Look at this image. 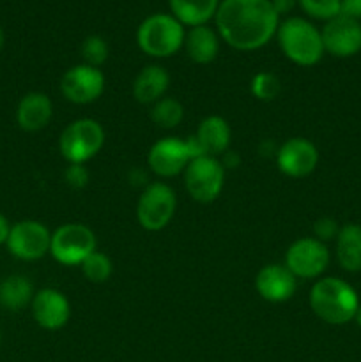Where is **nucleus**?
<instances>
[{"mask_svg": "<svg viewBox=\"0 0 361 362\" xmlns=\"http://www.w3.org/2000/svg\"><path fill=\"white\" fill-rule=\"evenodd\" d=\"M278 14L271 0H222L216 11L218 35L239 52L268 45L278 30Z\"/></svg>", "mask_w": 361, "mask_h": 362, "instance_id": "f257e3e1", "label": "nucleus"}, {"mask_svg": "<svg viewBox=\"0 0 361 362\" xmlns=\"http://www.w3.org/2000/svg\"><path fill=\"white\" fill-rule=\"evenodd\" d=\"M308 303L322 322L331 325H345L353 322L361 304L356 290L347 281L333 276L314 283Z\"/></svg>", "mask_w": 361, "mask_h": 362, "instance_id": "f03ea898", "label": "nucleus"}, {"mask_svg": "<svg viewBox=\"0 0 361 362\" xmlns=\"http://www.w3.org/2000/svg\"><path fill=\"white\" fill-rule=\"evenodd\" d=\"M276 37L283 55L297 66H315L326 53L321 30L304 18L292 16L283 20L278 25Z\"/></svg>", "mask_w": 361, "mask_h": 362, "instance_id": "7ed1b4c3", "label": "nucleus"}, {"mask_svg": "<svg viewBox=\"0 0 361 362\" xmlns=\"http://www.w3.org/2000/svg\"><path fill=\"white\" fill-rule=\"evenodd\" d=\"M184 25L172 14H151L140 23L137 30L138 48L154 59H166L184 46Z\"/></svg>", "mask_w": 361, "mask_h": 362, "instance_id": "20e7f679", "label": "nucleus"}, {"mask_svg": "<svg viewBox=\"0 0 361 362\" xmlns=\"http://www.w3.org/2000/svg\"><path fill=\"white\" fill-rule=\"evenodd\" d=\"M105 145V129L94 119H78L60 133L59 148L69 165H85Z\"/></svg>", "mask_w": 361, "mask_h": 362, "instance_id": "39448f33", "label": "nucleus"}, {"mask_svg": "<svg viewBox=\"0 0 361 362\" xmlns=\"http://www.w3.org/2000/svg\"><path fill=\"white\" fill-rule=\"evenodd\" d=\"M204 156L193 136H165L156 141L147 154V165L158 177H177L184 173L191 159Z\"/></svg>", "mask_w": 361, "mask_h": 362, "instance_id": "423d86ee", "label": "nucleus"}, {"mask_svg": "<svg viewBox=\"0 0 361 362\" xmlns=\"http://www.w3.org/2000/svg\"><path fill=\"white\" fill-rule=\"evenodd\" d=\"M98 251V239L92 228L81 223H66L52 233L50 255L59 264L74 267L84 264L85 258Z\"/></svg>", "mask_w": 361, "mask_h": 362, "instance_id": "0eeeda50", "label": "nucleus"}, {"mask_svg": "<svg viewBox=\"0 0 361 362\" xmlns=\"http://www.w3.org/2000/svg\"><path fill=\"white\" fill-rule=\"evenodd\" d=\"M225 184V166L218 158L198 156L184 170V186L198 204H211L222 194Z\"/></svg>", "mask_w": 361, "mask_h": 362, "instance_id": "6e6552de", "label": "nucleus"}, {"mask_svg": "<svg viewBox=\"0 0 361 362\" xmlns=\"http://www.w3.org/2000/svg\"><path fill=\"white\" fill-rule=\"evenodd\" d=\"M177 209V197L165 182H151L142 191L137 204V219L147 232H159L172 221Z\"/></svg>", "mask_w": 361, "mask_h": 362, "instance_id": "1a4fd4ad", "label": "nucleus"}, {"mask_svg": "<svg viewBox=\"0 0 361 362\" xmlns=\"http://www.w3.org/2000/svg\"><path fill=\"white\" fill-rule=\"evenodd\" d=\"M283 265L297 279L321 278L329 265L328 246L315 237H301L289 246Z\"/></svg>", "mask_w": 361, "mask_h": 362, "instance_id": "9d476101", "label": "nucleus"}, {"mask_svg": "<svg viewBox=\"0 0 361 362\" xmlns=\"http://www.w3.org/2000/svg\"><path fill=\"white\" fill-rule=\"evenodd\" d=\"M52 232L48 226L35 219H23L11 226L6 246L14 258L23 262H35L50 253Z\"/></svg>", "mask_w": 361, "mask_h": 362, "instance_id": "9b49d317", "label": "nucleus"}, {"mask_svg": "<svg viewBox=\"0 0 361 362\" xmlns=\"http://www.w3.org/2000/svg\"><path fill=\"white\" fill-rule=\"evenodd\" d=\"M60 92L67 101L74 105L94 103L105 92V74L99 67L78 64L62 74Z\"/></svg>", "mask_w": 361, "mask_h": 362, "instance_id": "f8f14e48", "label": "nucleus"}, {"mask_svg": "<svg viewBox=\"0 0 361 362\" xmlns=\"http://www.w3.org/2000/svg\"><path fill=\"white\" fill-rule=\"evenodd\" d=\"M319 165V151L308 138H289L276 151V166L292 179H304L315 172Z\"/></svg>", "mask_w": 361, "mask_h": 362, "instance_id": "ddd939ff", "label": "nucleus"}, {"mask_svg": "<svg viewBox=\"0 0 361 362\" xmlns=\"http://www.w3.org/2000/svg\"><path fill=\"white\" fill-rule=\"evenodd\" d=\"M324 49L338 59H349L361 52V23L349 16L338 14L326 21L321 30Z\"/></svg>", "mask_w": 361, "mask_h": 362, "instance_id": "4468645a", "label": "nucleus"}, {"mask_svg": "<svg viewBox=\"0 0 361 362\" xmlns=\"http://www.w3.org/2000/svg\"><path fill=\"white\" fill-rule=\"evenodd\" d=\"M32 317L39 327L46 331H59L69 322L71 304L62 292L55 288H42L34 293L30 303Z\"/></svg>", "mask_w": 361, "mask_h": 362, "instance_id": "2eb2a0df", "label": "nucleus"}, {"mask_svg": "<svg viewBox=\"0 0 361 362\" xmlns=\"http://www.w3.org/2000/svg\"><path fill=\"white\" fill-rule=\"evenodd\" d=\"M255 288L258 296L268 303H285L296 293L297 278L285 265L269 264L257 272Z\"/></svg>", "mask_w": 361, "mask_h": 362, "instance_id": "dca6fc26", "label": "nucleus"}, {"mask_svg": "<svg viewBox=\"0 0 361 362\" xmlns=\"http://www.w3.org/2000/svg\"><path fill=\"white\" fill-rule=\"evenodd\" d=\"M53 117V103L45 92H28L20 99L16 108V122L27 133L45 129Z\"/></svg>", "mask_w": 361, "mask_h": 362, "instance_id": "f3484780", "label": "nucleus"}, {"mask_svg": "<svg viewBox=\"0 0 361 362\" xmlns=\"http://www.w3.org/2000/svg\"><path fill=\"white\" fill-rule=\"evenodd\" d=\"M198 148L204 156L225 154L229 151L230 140H232V131L229 122L219 115H209L198 124L197 133L193 134Z\"/></svg>", "mask_w": 361, "mask_h": 362, "instance_id": "a211bd4d", "label": "nucleus"}, {"mask_svg": "<svg viewBox=\"0 0 361 362\" xmlns=\"http://www.w3.org/2000/svg\"><path fill=\"white\" fill-rule=\"evenodd\" d=\"M170 87L168 71L158 64L145 66L137 74L133 81V98L142 105H154L161 98H165Z\"/></svg>", "mask_w": 361, "mask_h": 362, "instance_id": "6ab92c4d", "label": "nucleus"}, {"mask_svg": "<svg viewBox=\"0 0 361 362\" xmlns=\"http://www.w3.org/2000/svg\"><path fill=\"white\" fill-rule=\"evenodd\" d=\"M184 49L195 64H211L219 53V35L207 25L191 27L184 37Z\"/></svg>", "mask_w": 361, "mask_h": 362, "instance_id": "aec40b11", "label": "nucleus"}, {"mask_svg": "<svg viewBox=\"0 0 361 362\" xmlns=\"http://www.w3.org/2000/svg\"><path fill=\"white\" fill-rule=\"evenodd\" d=\"M336 260L347 272H361V225L347 223L336 235Z\"/></svg>", "mask_w": 361, "mask_h": 362, "instance_id": "412c9836", "label": "nucleus"}, {"mask_svg": "<svg viewBox=\"0 0 361 362\" xmlns=\"http://www.w3.org/2000/svg\"><path fill=\"white\" fill-rule=\"evenodd\" d=\"M222 0H168L172 16L188 27L207 25L216 16Z\"/></svg>", "mask_w": 361, "mask_h": 362, "instance_id": "4be33fe9", "label": "nucleus"}, {"mask_svg": "<svg viewBox=\"0 0 361 362\" xmlns=\"http://www.w3.org/2000/svg\"><path fill=\"white\" fill-rule=\"evenodd\" d=\"M34 286L27 276H7L0 283V304L9 311H20L34 299Z\"/></svg>", "mask_w": 361, "mask_h": 362, "instance_id": "5701e85b", "label": "nucleus"}, {"mask_svg": "<svg viewBox=\"0 0 361 362\" xmlns=\"http://www.w3.org/2000/svg\"><path fill=\"white\" fill-rule=\"evenodd\" d=\"M151 119L161 129H173L184 119V106L176 98H161L152 105Z\"/></svg>", "mask_w": 361, "mask_h": 362, "instance_id": "b1692460", "label": "nucleus"}, {"mask_svg": "<svg viewBox=\"0 0 361 362\" xmlns=\"http://www.w3.org/2000/svg\"><path fill=\"white\" fill-rule=\"evenodd\" d=\"M81 271H84V276L88 281L96 283V285H101V283L108 281V278L112 276L113 265L112 260L105 253L94 251V253L88 255L84 260Z\"/></svg>", "mask_w": 361, "mask_h": 362, "instance_id": "393cba45", "label": "nucleus"}, {"mask_svg": "<svg viewBox=\"0 0 361 362\" xmlns=\"http://www.w3.org/2000/svg\"><path fill=\"white\" fill-rule=\"evenodd\" d=\"M250 90L258 101H273L282 90V81L276 74L262 71V73H257L251 78Z\"/></svg>", "mask_w": 361, "mask_h": 362, "instance_id": "a878e982", "label": "nucleus"}, {"mask_svg": "<svg viewBox=\"0 0 361 362\" xmlns=\"http://www.w3.org/2000/svg\"><path fill=\"white\" fill-rule=\"evenodd\" d=\"M81 57H84L87 66L99 67L106 62L110 55L108 42L101 37V35H88L84 42H81Z\"/></svg>", "mask_w": 361, "mask_h": 362, "instance_id": "bb28decb", "label": "nucleus"}, {"mask_svg": "<svg viewBox=\"0 0 361 362\" xmlns=\"http://www.w3.org/2000/svg\"><path fill=\"white\" fill-rule=\"evenodd\" d=\"M297 4L315 20L329 21L342 13V0H297Z\"/></svg>", "mask_w": 361, "mask_h": 362, "instance_id": "cd10ccee", "label": "nucleus"}, {"mask_svg": "<svg viewBox=\"0 0 361 362\" xmlns=\"http://www.w3.org/2000/svg\"><path fill=\"white\" fill-rule=\"evenodd\" d=\"M338 232H340V226L338 223H336V219L328 218V216L319 218L317 221L314 223V237L324 244L328 243V240H335L336 235H338Z\"/></svg>", "mask_w": 361, "mask_h": 362, "instance_id": "c85d7f7f", "label": "nucleus"}, {"mask_svg": "<svg viewBox=\"0 0 361 362\" xmlns=\"http://www.w3.org/2000/svg\"><path fill=\"white\" fill-rule=\"evenodd\" d=\"M67 186L74 187V189H81L87 186L88 182V172L84 165H69L67 166L66 173H64Z\"/></svg>", "mask_w": 361, "mask_h": 362, "instance_id": "c756f323", "label": "nucleus"}, {"mask_svg": "<svg viewBox=\"0 0 361 362\" xmlns=\"http://www.w3.org/2000/svg\"><path fill=\"white\" fill-rule=\"evenodd\" d=\"M340 14L360 21L361 20V0H342V13Z\"/></svg>", "mask_w": 361, "mask_h": 362, "instance_id": "7c9ffc66", "label": "nucleus"}, {"mask_svg": "<svg viewBox=\"0 0 361 362\" xmlns=\"http://www.w3.org/2000/svg\"><path fill=\"white\" fill-rule=\"evenodd\" d=\"M271 4H273V7H275L276 14L280 16V14L290 13V11L296 7L297 0H271Z\"/></svg>", "mask_w": 361, "mask_h": 362, "instance_id": "2f4dec72", "label": "nucleus"}, {"mask_svg": "<svg viewBox=\"0 0 361 362\" xmlns=\"http://www.w3.org/2000/svg\"><path fill=\"white\" fill-rule=\"evenodd\" d=\"M11 226H13V225L9 223V219H7L6 216L0 212V246H2V244H6L7 239H9Z\"/></svg>", "mask_w": 361, "mask_h": 362, "instance_id": "473e14b6", "label": "nucleus"}, {"mask_svg": "<svg viewBox=\"0 0 361 362\" xmlns=\"http://www.w3.org/2000/svg\"><path fill=\"white\" fill-rule=\"evenodd\" d=\"M354 322L357 324V327H361V304H360V308H357L356 315H354Z\"/></svg>", "mask_w": 361, "mask_h": 362, "instance_id": "72a5a7b5", "label": "nucleus"}, {"mask_svg": "<svg viewBox=\"0 0 361 362\" xmlns=\"http://www.w3.org/2000/svg\"><path fill=\"white\" fill-rule=\"evenodd\" d=\"M4 42H6V35H4V30H2V27H0V49L4 48Z\"/></svg>", "mask_w": 361, "mask_h": 362, "instance_id": "f704fd0d", "label": "nucleus"}]
</instances>
